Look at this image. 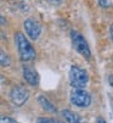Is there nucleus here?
<instances>
[{"mask_svg": "<svg viewBox=\"0 0 113 123\" xmlns=\"http://www.w3.org/2000/svg\"><path fill=\"white\" fill-rule=\"evenodd\" d=\"M15 43L17 46V51L18 55H20V59L24 62L32 61L36 57V52L34 50V48L32 46V44L29 43V40L27 39V37L23 33L17 32L15 34Z\"/></svg>", "mask_w": 113, "mask_h": 123, "instance_id": "nucleus-1", "label": "nucleus"}, {"mask_svg": "<svg viewBox=\"0 0 113 123\" xmlns=\"http://www.w3.org/2000/svg\"><path fill=\"white\" fill-rule=\"evenodd\" d=\"M71 104L79 109H86L91 105V95L84 88H74L69 96Z\"/></svg>", "mask_w": 113, "mask_h": 123, "instance_id": "nucleus-4", "label": "nucleus"}, {"mask_svg": "<svg viewBox=\"0 0 113 123\" xmlns=\"http://www.w3.org/2000/svg\"><path fill=\"white\" fill-rule=\"evenodd\" d=\"M109 36H111V39H112V42H113V23H112L111 27H109Z\"/></svg>", "mask_w": 113, "mask_h": 123, "instance_id": "nucleus-14", "label": "nucleus"}, {"mask_svg": "<svg viewBox=\"0 0 113 123\" xmlns=\"http://www.w3.org/2000/svg\"><path fill=\"white\" fill-rule=\"evenodd\" d=\"M28 98H29V93L22 85L13 86L10 92V99H11L12 104L16 105V106H22V105H24L26 101L28 100Z\"/></svg>", "mask_w": 113, "mask_h": 123, "instance_id": "nucleus-5", "label": "nucleus"}, {"mask_svg": "<svg viewBox=\"0 0 113 123\" xmlns=\"http://www.w3.org/2000/svg\"><path fill=\"white\" fill-rule=\"evenodd\" d=\"M23 27H24L26 34L32 40H36L38 38L40 37L42 26H40V23H38L35 20H32V18L26 20L24 23H23Z\"/></svg>", "mask_w": 113, "mask_h": 123, "instance_id": "nucleus-6", "label": "nucleus"}, {"mask_svg": "<svg viewBox=\"0 0 113 123\" xmlns=\"http://www.w3.org/2000/svg\"><path fill=\"white\" fill-rule=\"evenodd\" d=\"M97 3L102 9H109L113 6V0H97Z\"/></svg>", "mask_w": 113, "mask_h": 123, "instance_id": "nucleus-11", "label": "nucleus"}, {"mask_svg": "<svg viewBox=\"0 0 113 123\" xmlns=\"http://www.w3.org/2000/svg\"><path fill=\"white\" fill-rule=\"evenodd\" d=\"M36 123H63V122L54 118H49V117H42V118H38Z\"/></svg>", "mask_w": 113, "mask_h": 123, "instance_id": "nucleus-12", "label": "nucleus"}, {"mask_svg": "<svg viewBox=\"0 0 113 123\" xmlns=\"http://www.w3.org/2000/svg\"><path fill=\"white\" fill-rule=\"evenodd\" d=\"M71 40H72L73 48L77 50L83 57H85L86 60H90L91 50H90V46H89V44H88V42L84 38L83 34H80L77 31H71Z\"/></svg>", "mask_w": 113, "mask_h": 123, "instance_id": "nucleus-3", "label": "nucleus"}, {"mask_svg": "<svg viewBox=\"0 0 113 123\" xmlns=\"http://www.w3.org/2000/svg\"><path fill=\"white\" fill-rule=\"evenodd\" d=\"M10 65H11V59H10V56L6 54L3 49H0V66L9 67Z\"/></svg>", "mask_w": 113, "mask_h": 123, "instance_id": "nucleus-10", "label": "nucleus"}, {"mask_svg": "<svg viewBox=\"0 0 113 123\" xmlns=\"http://www.w3.org/2000/svg\"><path fill=\"white\" fill-rule=\"evenodd\" d=\"M0 123H17V121L7 116H1L0 117Z\"/></svg>", "mask_w": 113, "mask_h": 123, "instance_id": "nucleus-13", "label": "nucleus"}, {"mask_svg": "<svg viewBox=\"0 0 113 123\" xmlns=\"http://www.w3.org/2000/svg\"><path fill=\"white\" fill-rule=\"evenodd\" d=\"M0 23H5V20L3 18V16L0 15Z\"/></svg>", "mask_w": 113, "mask_h": 123, "instance_id": "nucleus-18", "label": "nucleus"}, {"mask_svg": "<svg viewBox=\"0 0 113 123\" xmlns=\"http://www.w3.org/2000/svg\"><path fill=\"white\" fill-rule=\"evenodd\" d=\"M97 123H106V121H105L103 118H101V117H99V118H97Z\"/></svg>", "mask_w": 113, "mask_h": 123, "instance_id": "nucleus-16", "label": "nucleus"}, {"mask_svg": "<svg viewBox=\"0 0 113 123\" xmlns=\"http://www.w3.org/2000/svg\"><path fill=\"white\" fill-rule=\"evenodd\" d=\"M38 102L40 104V106L45 110V111H48V112H51V113H56L57 112V109L55 107V105L46 98V96H44V95H39L38 96Z\"/></svg>", "mask_w": 113, "mask_h": 123, "instance_id": "nucleus-8", "label": "nucleus"}, {"mask_svg": "<svg viewBox=\"0 0 113 123\" xmlns=\"http://www.w3.org/2000/svg\"><path fill=\"white\" fill-rule=\"evenodd\" d=\"M108 82H109V85L113 88V74H112V76H109V78H108Z\"/></svg>", "mask_w": 113, "mask_h": 123, "instance_id": "nucleus-15", "label": "nucleus"}, {"mask_svg": "<svg viewBox=\"0 0 113 123\" xmlns=\"http://www.w3.org/2000/svg\"><path fill=\"white\" fill-rule=\"evenodd\" d=\"M68 79L72 88H85L89 83V74L84 68L78 65H73L69 68Z\"/></svg>", "mask_w": 113, "mask_h": 123, "instance_id": "nucleus-2", "label": "nucleus"}, {"mask_svg": "<svg viewBox=\"0 0 113 123\" xmlns=\"http://www.w3.org/2000/svg\"><path fill=\"white\" fill-rule=\"evenodd\" d=\"M50 1H51L52 4H60V3L62 1V0H50Z\"/></svg>", "mask_w": 113, "mask_h": 123, "instance_id": "nucleus-17", "label": "nucleus"}, {"mask_svg": "<svg viewBox=\"0 0 113 123\" xmlns=\"http://www.w3.org/2000/svg\"><path fill=\"white\" fill-rule=\"evenodd\" d=\"M62 116H63V118H65V121L67 123H84L77 113H74L71 110H63L62 111Z\"/></svg>", "mask_w": 113, "mask_h": 123, "instance_id": "nucleus-9", "label": "nucleus"}, {"mask_svg": "<svg viewBox=\"0 0 113 123\" xmlns=\"http://www.w3.org/2000/svg\"><path fill=\"white\" fill-rule=\"evenodd\" d=\"M22 74H23V78L24 80L32 85V86H38L39 85V74L35 69L30 66H23L22 68Z\"/></svg>", "mask_w": 113, "mask_h": 123, "instance_id": "nucleus-7", "label": "nucleus"}]
</instances>
